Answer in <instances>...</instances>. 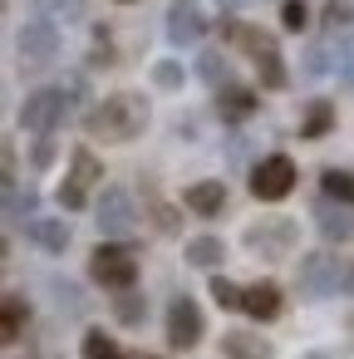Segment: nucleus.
Returning <instances> with one entry per match:
<instances>
[{
	"mask_svg": "<svg viewBox=\"0 0 354 359\" xmlns=\"http://www.w3.org/2000/svg\"><path fill=\"white\" fill-rule=\"evenodd\" d=\"M222 11H236V6H251V0H217Z\"/></svg>",
	"mask_w": 354,
	"mask_h": 359,
	"instance_id": "nucleus-35",
	"label": "nucleus"
},
{
	"mask_svg": "<svg viewBox=\"0 0 354 359\" xmlns=\"http://www.w3.org/2000/svg\"><path fill=\"white\" fill-rule=\"evenodd\" d=\"M222 354L226 359H271V344L251 330H226L222 334Z\"/></svg>",
	"mask_w": 354,
	"mask_h": 359,
	"instance_id": "nucleus-18",
	"label": "nucleus"
},
{
	"mask_svg": "<svg viewBox=\"0 0 354 359\" xmlns=\"http://www.w3.org/2000/svg\"><path fill=\"white\" fill-rule=\"evenodd\" d=\"M354 20V6H349V0H325V30L334 35V30H344Z\"/></svg>",
	"mask_w": 354,
	"mask_h": 359,
	"instance_id": "nucleus-29",
	"label": "nucleus"
},
{
	"mask_svg": "<svg viewBox=\"0 0 354 359\" xmlns=\"http://www.w3.org/2000/svg\"><path fill=\"white\" fill-rule=\"evenodd\" d=\"M315 226H320L325 241H349V236H354V212H349V202L320 197V202H315Z\"/></svg>",
	"mask_w": 354,
	"mask_h": 359,
	"instance_id": "nucleus-13",
	"label": "nucleus"
},
{
	"mask_svg": "<svg viewBox=\"0 0 354 359\" xmlns=\"http://www.w3.org/2000/svg\"><path fill=\"white\" fill-rule=\"evenodd\" d=\"M305 20H310V11H305V0H280V25L285 30H305Z\"/></svg>",
	"mask_w": 354,
	"mask_h": 359,
	"instance_id": "nucleus-30",
	"label": "nucleus"
},
{
	"mask_svg": "<svg viewBox=\"0 0 354 359\" xmlns=\"http://www.w3.org/2000/svg\"><path fill=\"white\" fill-rule=\"evenodd\" d=\"M123 6H133V0H123Z\"/></svg>",
	"mask_w": 354,
	"mask_h": 359,
	"instance_id": "nucleus-38",
	"label": "nucleus"
},
{
	"mask_svg": "<svg viewBox=\"0 0 354 359\" xmlns=\"http://www.w3.org/2000/svg\"><path fill=\"white\" fill-rule=\"evenodd\" d=\"M25 320H30L25 295H6V300H0V339H6V344H15V339H20Z\"/></svg>",
	"mask_w": 354,
	"mask_h": 359,
	"instance_id": "nucleus-19",
	"label": "nucleus"
},
{
	"mask_svg": "<svg viewBox=\"0 0 354 359\" xmlns=\"http://www.w3.org/2000/svg\"><path fill=\"white\" fill-rule=\"evenodd\" d=\"M241 315H251V320H275V315H280V285H275V280H256V285H246V305H241Z\"/></svg>",
	"mask_w": 354,
	"mask_h": 359,
	"instance_id": "nucleus-17",
	"label": "nucleus"
},
{
	"mask_svg": "<svg viewBox=\"0 0 354 359\" xmlns=\"http://www.w3.org/2000/svg\"><path fill=\"white\" fill-rule=\"evenodd\" d=\"M114 315H118L123 325H143V315H148V305H143V295H133V290H123V295L114 300Z\"/></svg>",
	"mask_w": 354,
	"mask_h": 359,
	"instance_id": "nucleus-27",
	"label": "nucleus"
},
{
	"mask_svg": "<svg viewBox=\"0 0 354 359\" xmlns=\"http://www.w3.org/2000/svg\"><path fill=\"white\" fill-rule=\"evenodd\" d=\"M25 236H30L40 251H50V256H64V251H69V226L55 222V217H35V222H25Z\"/></svg>",
	"mask_w": 354,
	"mask_h": 359,
	"instance_id": "nucleus-15",
	"label": "nucleus"
},
{
	"mask_svg": "<svg viewBox=\"0 0 354 359\" xmlns=\"http://www.w3.org/2000/svg\"><path fill=\"white\" fill-rule=\"evenodd\" d=\"M143 128H148V99L133 89H118L84 114V133L94 143H133Z\"/></svg>",
	"mask_w": 354,
	"mask_h": 359,
	"instance_id": "nucleus-1",
	"label": "nucleus"
},
{
	"mask_svg": "<svg viewBox=\"0 0 354 359\" xmlns=\"http://www.w3.org/2000/svg\"><path fill=\"white\" fill-rule=\"evenodd\" d=\"M35 222V192L30 187H20V182H6V222L11 226H20V222Z\"/></svg>",
	"mask_w": 354,
	"mask_h": 359,
	"instance_id": "nucleus-20",
	"label": "nucleus"
},
{
	"mask_svg": "<svg viewBox=\"0 0 354 359\" xmlns=\"http://www.w3.org/2000/svg\"><path fill=\"white\" fill-rule=\"evenodd\" d=\"M69 94L64 89H35L25 104H20V128L25 133H40V138H50L64 118H69Z\"/></svg>",
	"mask_w": 354,
	"mask_h": 359,
	"instance_id": "nucleus-4",
	"label": "nucleus"
},
{
	"mask_svg": "<svg viewBox=\"0 0 354 359\" xmlns=\"http://www.w3.org/2000/svg\"><path fill=\"white\" fill-rule=\"evenodd\" d=\"M222 35H226V45H236V50H246V55L256 60V74H261L266 89H285V84H290L275 35H266V30L246 25V20H222Z\"/></svg>",
	"mask_w": 354,
	"mask_h": 359,
	"instance_id": "nucleus-2",
	"label": "nucleus"
},
{
	"mask_svg": "<svg viewBox=\"0 0 354 359\" xmlns=\"http://www.w3.org/2000/svg\"><path fill=\"white\" fill-rule=\"evenodd\" d=\"M45 6H50L55 20H79L84 15V0H45Z\"/></svg>",
	"mask_w": 354,
	"mask_h": 359,
	"instance_id": "nucleus-32",
	"label": "nucleus"
},
{
	"mask_svg": "<svg viewBox=\"0 0 354 359\" xmlns=\"http://www.w3.org/2000/svg\"><path fill=\"white\" fill-rule=\"evenodd\" d=\"M339 285H344V266H339L329 251H310V256H300V266H295V290H300V295L325 300V295H334Z\"/></svg>",
	"mask_w": 354,
	"mask_h": 359,
	"instance_id": "nucleus-5",
	"label": "nucleus"
},
{
	"mask_svg": "<svg viewBox=\"0 0 354 359\" xmlns=\"http://www.w3.org/2000/svg\"><path fill=\"white\" fill-rule=\"evenodd\" d=\"M182 79H187V69H182L177 60H158V65H153V84H158V89H182Z\"/></svg>",
	"mask_w": 354,
	"mask_h": 359,
	"instance_id": "nucleus-28",
	"label": "nucleus"
},
{
	"mask_svg": "<svg viewBox=\"0 0 354 359\" xmlns=\"http://www.w3.org/2000/svg\"><path fill=\"white\" fill-rule=\"evenodd\" d=\"M202 310H197V300L192 295H177L172 305H168V344L172 349H192L197 339H202Z\"/></svg>",
	"mask_w": 354,
	"mask_h": 359,
	"instance_id": "nucleus-11",
	"label": "nucleus"
},
{
	"mask_svg": "<svg viewBox=\"0 0 354 359\" xmlns=\"http://www.w3.org/2000/svg\"><path fill=\"white\" fill-rule=\"evenodd\" d=\"M197 74H202L212 89H226V84H231V65H226V55H222V50H207V55L197 60Z\"/></svg>",
	"mask_w": 354,
	"mask_h": 359,
	"instance_id": "nucleus-24",
	"label": "nucleus"
},
{
	"mask_svg": "<svg viewBox=\"0 0 354 359\" xmlns=\"http://www.w3.org/2000/svg\"><path fill=\"white\" fill-rule=\"evenodd\" d=\"M89 276L104 285V290H133V280H138V256H133V246H118V241H104V246H94V256H89Z\"/></svg>",
	"mask_w": 354,
	"mask_h": 359,
	"instance_id": "nucleus-3",
	"label": "nucleus"
},
{
	"mask_svg": "<svg viewBox=\"0 0 354 359\" xmlns=\"http://www.w3.org/2000/svg\"><path fill=\"white\" fill-rule=\"evenodd\" d=\"M84 359H128V354H123L118 339H109L104 330H89V334H84Z\"/></svg>",
	"mask_w": 354,
	"mask_h": 359,
	"instance_id": "nucleus-25",
	"label": "nucleus"
},
{
	"mask_svg": "<svg viewBox=\"0 0 354 359\" xmlns=\"http://www.w3.org/2000/svg\"><path fill=\"white\" fill-rule=\"evenodd\" d=\"M55 163V138H40V148H35V168H50Z\"/></svg>",
	"mask_w": 354,
	"mask_h": 359,
	"instance_id": "nucleus-34",
	"label": "nucleus"
},
{
	"mask_svg": "<svg viewBox=\"0 0 354 359\" xmlns=\"http://www.w3.org/2000/svg\"><path fill=\"white\" fill-rule=\"evenodd\" d=\"M207 35V15L197 0H172V11H168V40L172 45H202Z\"/></svg>",
	"mask_w": 354,
	"mask_h": 359,
	"instance_id": "nucleus-12",
	"label": "nucleus"
},
{
	"mask_svg": "<svg viewBox=\"0 0 354 359\" xmlns=\"http://www.w3.org/2000/svg\"><path fill=\"white\" fill-rule=\"evenodd\" d=\"M320 192L334 197V202H349V207H354V168H325Z\"/></svg>",
	"mask_w": 354,
	"mask_h": 359,
	"instance_id": "nucleus-23",
	"label": "nucleus"
},
{
	"mask_svg": "<svg viewBox=\"0 0 354 359\" xmlns=\"http://www.w3.org/2000/svg\"><path fill=\"white\" fill-rule=\"evenodd\" d=\"M99 182H104V163H99L89 148H79V153H74V163H69V177L60 182V192H55V197H60V207H64V212H79V207H89V192H94Z\"/></svg>",
	"mask_w": 354,
	"mask_h": 359,
	"instance_id": "nucleus-6",
	"label": "nucleus"
},
{
	"mask_svg": "<svg viewBox=\"0 0 354 359\" xmlns=\"http://www.w3.org/2000/svg\"><path fill=\"white\" fill-rule=\"evenodd\" d=\"M334 65H339V79H344V84H349V89H354V45H344V50H339V60H334Z\"/></svg>",
	"mask_w": 354,
	"mask_h": 359,
	"instance_id": "nucleus-33",
	"label": "nucleus"
},
{
	"mask_svg": "<svg viewBox=\"0 0 354 359\" xmlns=\"http://www.w3.org/2000/svg\"><path fill=\"white\" fill-rule=\"evenodd\" d=\"M212 300H217L222 310H241V305H246V290L231 285L226 276H212Z\"/></svg>",
	"mask_w": 354,
	"mask_h": 359,
	"instance_id": "nucleus-26",
	"label": "nucleus"
},
{
	"mask_svg": "<svg viewBox=\"0 0 354 359\" xmlns=\"http://www.w3.org/2000/svg\"><path fill=\"white\" fill-rule=\"evenodd\" d=\"M300 69H305V79H320V74H329V55H325L320 45H310L305 60H300Z\"/></svg>",
	"mask_w": 354,
	"mask_h": 359,
	"instance_id": "nucleus-31",
	"label": "nucleus"
},
{
	"mask_svg": "<svg viewBox=\"0 0 354 359\" xmlns=\"http://www.w3.org/2000/svg\"><path fill=\"white\" fill-rule=\"evenodd\" d=\"M344 290H354V266H344Z\"/></svg>",
	"mask_w": 354,
	"mask_h": 359,
	"instance_id": "nucleus-36",
	"label": "nucleus"
},
{
	"mask_svg": "<svg viewBox=\"0 0 354 359\" xmlns=\"http://www.w3.org/2000/svg\"><path fill=\"white\" fill-rule=\"evenodd\" d=\"M187 261H192V266H202V271L222 266V261H226L222 236H192V241H187Z\"/></svg>",
	"mask_w": 354,
	"mask_h": 359,
	"instance_id": "nucleus-21",
	"label": "nucleus"
},
{
	"mask_svg": "<svg viewBox=\"0 0 354 359\" xmlns=\"http://www.w3.org/2000/svg\"><path fill=\"white\" fill-rule=\"evenodd\" d=\"M251 114H256V94L251 89H241V84L217 89V118L222 123H246Z\"/></svg>",
	"mask_w": 354,
	"mask_h": 359,
	"instance_id": "nucleus-14",
	"label": "nucleus"
},
{
	"mask_svg": "<svg viewBox=\"0 0 354 359\" xmlns=\"http://www.w3.org/2000/svg\"><path fill=\"white\" fill-rule=\"evenodd\" d=\"M305 359H329V354H305Z\"/></svg>",
	"mask_w": 354,
	"mask_h": 359,
	"instance_id": "nucleus-37",
	"label": "nucleus"
},
{
	"mask_svg": "<svg viewBox=\"0 0 354 359\" xmlns=\"http://www.w3.org/2000/svg\"><path fill=\"white\" fill-rule=\"evenodd\" d=\"M329 128H334V104L315 99V104L305 109V118H300V138H325Z\"/></svg>",
	"mask_w": 354,
	"mask_h": 359,
	"instance_id": "nucleus-22",
	"label": "nucleus"
},
{
	"mask_svg": "<svg viewBox=\"0 0 354 359\" xmlns=\"http://www.w3.org/2000/svg\"><path fill=\"white\" fill-rule=\"evenodd\" d=\"M15 50H20L25 65H55V55H60V25L55 20H25L15 30Z\"/></svg>",
	"mask_w": 354,
	"mask_h": 359,
	"instance_id": "nucleus-10",
	"label": "nucleus"
},
{
	"mask_svg": "<svg viewBox=\"0 0 354 359\" xmlns=\"http://www.w3.org/2000/svg\"><path fill=\"white\" fill-rule=\"evenodd\" d=\"M182 207L197 212V217H217V212L226 207V187L212 182V177H207V182H192V187L182 192Z\"/></svg>",
	"mask_w": 354,
	"mask_h": 359,
	"instance_id": "nucleus-16",
	"label": "nucleus"
},
{
	"mask_svg": "<svg viewBox=\"0 0 354 359\" xmlns=\"http://www.w3.org/2000/svg\"><path fill=\"white\" fill-rule=\"evenodd\" d=\"M94 222H99L104 236H133L138 231V207L123 187H104V197L94 207Z\"/></svg>",
	"mask_w": 354,
	"mask_h": 359,
	"instance_id": "nucleus-9",
	"label": "nucleus"
},
{
	"mask_svg": "<svg viewBox=\"0 0 354 359\" xmlns=\"http://www.w3.org/2000/svg\"><path fill=\"white\" fill-rule=\"evenodd\" d=\"M295 236H300V226L290 217H266V222L246 226V251H256L261 261H280L295 251Z\"/></svg>",
	"mask_w": 354,
	"mask_h": 359,
	"instance_id": "nucleus-7",
	"label": "nucleus"
},
{
	"mask_svg": "<svg viewBox=\"0 0 354 359\" xmlns=\"http://www.w3.org/2000/svg\"><path fill=\"white\" fill-rule=\"evenodd\" d=\"M290 192H295V163L285 153H271L251 168V197L256 202H280Z\"/></svg>",
	"mask_w": 354,
	"mask_h": 359,
	"instance_id": "nucleus-8",
	"label": "nucleus"
}]
</instances>
